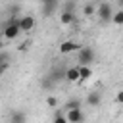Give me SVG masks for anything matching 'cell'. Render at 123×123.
<instances>
[{"label":"cell","instance_id":"cell-13","mask_svg":"<svg viewBox=\"0 0 123 123\" xmlns=\"http://www.w3.org/2000/svg\"><path fill=\"white\" fill-rule=\"evenodd\" d=\"M10 123H27V115L23 113V111H12V115H10Z\"/></svg>","mask_w":123,"mask_h":123},{"label":"cell","instance_id":"cell-20","mask_svg":"<svg viewBox=\"0 0 123 123\" xmlns=\"http://www.w3.org/2000/svg\"><path fill=\"white\" fill-rule=\"evenodd\" d=\"M54 123H69V121H67V117H65L62 111H58L56 117H54Z\"/></svg>","mask_w":123,"mask_h":123},{"label":"cell","instance_id":"cell-11","mask_svg":"<svg viewBox=\"0 0 123 123\" xmlns=\"http://www.w3.org/2000/svg\"><path fill=\"white\" fill-rule=\"evenodd\" d=\"M96 12H98V6H96L94 2H86V4L83 6V13H85L86 17H92V15H96Z\"/></svg>","mask_w":123,"mask_h":123},{"label":"cell","instance_id":"cell-15","mask_svg":"<svg viewBox=\"0 0 123 123\" xmlns=\"http://www.w3.org/2000/svg\"><path fill=\"white\" fill-rule=\"evenodd\" d=\"M79 75H81V81H86L92 75V69L88 65H79Z\"/></svg>","mask_w":123,"mask_h":123},{"label":"cell","instance_id":"cell-21","mask_svg":"<svg viewBox=\"0 0 123 123\" xmlns=\"http://www.w3.org/2000/svg\"><path fill=\"white\" fill-rule=\"evenodd\" d=\"M8 60H10V56H8V52H6V50H2V54H0V63H10Z\"/></svg>","mask_w":123,"mask_h":123},{"label":"cell","instance_id":"cell-7","mask_svg":"<svg viewBox=\"0 0 123 123\" xmlns=\"http://www.w3.org/2000/svg\"><path fill=\"white\" fill-rule=\"evenodd\" d=\"M19 23H21V31L23 33H29L35 27V17L33 15H23V17H19Z\"/></svg>","mask_w":123,"mask_h":123},{"label":"cell","instance_id":"cell-18","mask_svg":"<svg viewBox=\"0 0 123 123\" xmlns=\"http://www.w3.org/2000/svg\"><path fill=\"white\" fill-rule=\"evenodd\" d=\"M62 12H75V0H67L63 4V10Z\"/></svg>","mask_w":123,"mask_h":123},{"label":"cell","instance_id":"cell-19","mask_svg":"<svg viewBox=\"0 0 123 123\" xmlns=\"http://www.w3.org/2000/svg\"><path fill=\"white\" fill-rule=\"evenodd\" d=\"M46 106L48 108H56L58 106V98L56 96H46Z\"/></svg>","mask_w":123,"mask_h":123},{"label":"cell","instance_id":"cell-23","mask_svg":"<svg viewBox=\"0 0 123 123\" xmlns=\"http://www.w3.org/2000/svg\"><path fill=\"white\" fill-rule=\"evenodd\" d=\"M42 2V6H46V4H58V0H40Z\"/></svg>","mask_w":123,"mask_h":123},{"label":"cell","instance_id":"cell-6","mask_svg":"<svg viewBox=\"0 0 123 123\" xmlns=\"http://www.w3.org/2000/svg\"><path fill=\"white\" fill-rule=\"evenodd\" d=\"M65 73H67V69L65 67H62V65H56V67H52L50 69V79H54L56 83H60L62 79H65Z\"/></svg>","mask_w":123,"mask_h":123},{"label":"cell","instance_id":"cell-1","mask_svg":"<svg viewBox=\"0 0 123 123\" xmlns=\"http://www.w3.org/2000/svg\"><path fill=\"white\" fill-rule=\"evenodd\" d=\"M21 33H23V31H21L19 17H10V19L4 23V31H2V35H4L6 40H15Z\"/></svg>","mask_w":123,"mask_h":123},{"label":"cell","instance_id":"cell-3","mask_svg":"<svg viewBox=\"0 0 123 123\" xmlns=\"http://www.w3.org/2000/svg\"><path fill=\"white\" fill-rule=\"evenodd\" d=\"M113 8H111V4L110 2H102V4H98V12H96V15H98V19H100V23H108V21H111L113 19Z\"/></svg>","mask_w":123,"mask_h":123},{"label":"cell","instance_id":"cell-9","mask_svg":"<svg viewBox=\"0 0 123 123\" xmlns=\"http://www.w3.org/2000/svg\"><path fill=\"white\" fill-rule=\"evenodd\" d=\"M100 102H102V96H100V92H96V90L88 92V96H86V104H88V106L96 108V106H100Z\"/></svg>","mask_w":123,"mask_h":123},{"label":"cell","instance_id":"cell-2","mask_svg":"<svg viewBox=\"0 0 123 123\" xmlns=\"http://www.w3.org/2000/svg\"><path fill=\"white\" fill-rule=\"evenodd\" d=\"M94 50L90 46H81V50L77 52V65H90L94 62Z\"/></svg>","mask_w":123,"mask_h":123},{"label":"cell","instance_id":"cell-24","mask_svg":"<svg viewBox=\"0 0 123 123\" xmlns=\"http://www.w3.org/2000/svg\"><path fill=\"white\" fill-rule=\"evenodd\" d=\"M27 46H29V42H23V44H21V46H19V50H21V52H23V50H27Z\"/></svg>","mask_w":123,"mask_h":123},{"label":"cell","instance_id":"cell-25","mask_svg":"<svg viewBox=\"0 0 123 123\" xmlns=\"http://www.w3.org/2000/svg\"><path fill=\"white\" fill-rule=\"evenodd\" d=\"M119 2V6H121V10H123V0H117Z\"/></svg>","mask_w":123,"mask_h":123},{"label":"cell","instance_id":"cell-17","mask_svg":"<svg viewBox=\"0 0 123 123\" xmlns=\"http://www.w3.org/2000/svg\"><path fill=\"white\" fill-rule=\"evenodd\" d=\"M115 25H123V10H117L115 13H113V19H111Z\"/></svg>","mask_w":123,"mask_h":123},{"label":"cell","instance_id":"cell-16","mask_svg":"<svg viewBox=\"0 0 123 123\" xmlns=\"http://www.w3.org/2000/svg\"><path fill=\"white\" fill-rule=\"evenodd\" d=\"M56 10H58V4H46V6H42V12H44V15H52Z\"/></svg>","mask_w":123,"mask_h":123},{"label":"cell","instance_id":"cell-22","mask_svg":"<svg viewBox=\"0 0 123 123\" xmlns=\"http://www.w3.org/2000/svg\"><path fill=\"white\" fill-rule=\"evenodd\" d=\"M115 100H117L119 104H123V90H119V92H117V96H115Z\"/></svg>","mask_w":123,"mask_h":123},{"label":"cell","instance_id":"cell-5","mask_svg":"<svg viewBox=\"0 0 123 123\" xmlns=\"http://www.w3.org/2000/svg\"><path fill=\"white\" fill-rule=\"evenodd\" d=\"M65 117L69 123H83L85 121V113L83 110H71V111H65Z\"/></svg>","mask_w":123,"mask_h":123},{"label":"cell","instance_id":"cell-4","mask_svg":"<svg viewBox=\"0 0 123 123\" xmlns=\"http://www.w3.org/2000/svg\"><path fill=\"white\" fill-rule=\"evenodd\" d=\"M81 46L75 42V40H63L60 44V54H71V52H79Z\"/></svg>","mask_w":123,"mask_h":123},{"label":"cell","instance_id":"cell-8","mask_svg":"<svg viewBox=\"0 0 123 123\" xmlns=\"http://www.w3.org/2000/svg\"><path fill=\"white\" fill-rule=\"evenodd\" d=\"M65 81H69V83H77V81H81V75H79V65L67 67V73H65Z\"/></svg>","mask_w":123,"mask_h":123},{"label":"cell","instance_id":"cell-10","mask_svg":"<svg viewBox=\"0 0 123 123\" xmlns=\"http://www.w3.org/2000/svg\"><path fill=\"white\" fill-rule=\"evenodd\" d=\"M75 12H62V15H60V21H62V25H71V23H75Z\"/></svg>","mask_w":123,"mask_h":123},{"label":"cell","instance_id":"cell-12","mask_svg":"<svg viewBox=\"0 0 123 123\" xmlns=\"http://www.w3.org/2000/svg\"><path fill=\"white\" fill-rule=\"evenodd\" d=\"M71 110H81V100L79 98H71L63 104V111H71Z\"/></svg>","mask_w":123,"mask_h":123},{"label":"cell","instance_id":"cell-14","mask_svg":"<svg viewBox=\"0 0 123 123\" xmlns=\"http://www.w3.org/2000/svg\"><path fill=\"white\" fill-rule=\"evenodd\" d=\"M40 85H42V88L52 90V88L56 86V81H54V79H50V75H44V77H42V81H40Z\"/></svg>","mask_w":123,"mask_h":123}]
</instances>
